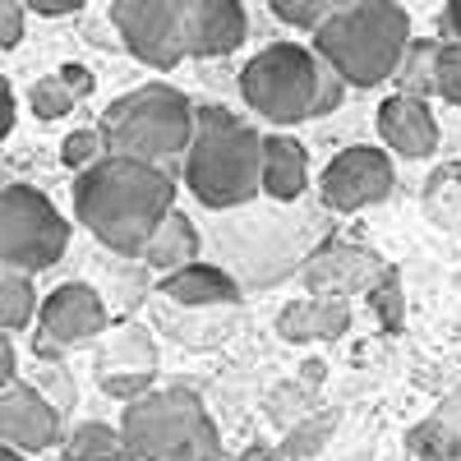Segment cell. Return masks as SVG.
<instances>
[{
  "label": "cell",
  "instance_id": "6da1fadb",
  "mask_svg": "<svg viewBox=\"0 0 461 461\" xmlns=\"http://www.w3.org/2000/svg\"><path fill=\"white\" fill-rule=\"evenodd\" d=\"M171 212H176V180L162 167L102 158L93 171L74 176V217L111 254L143 258V249L158 240Z\"/></svg>",
  "mask_w": 461,
  "mask_h": 461
},
{
  "label": "cell",
  "instance_id": "7a4b0ae2",
  "mask_svg": "<svg viewBox=\"0 0 461 461\" xmlns=\"http://www.w3.org/2000/svg\"><path fill=\"white\" fill-rule=\"evenodd\" d=\"M97 134L106 143V158H130L167 171V162H185L194 148L199 106L171 84H143L102 111Z\"/></svg>",
  "mask_w": 461,
  "mask_h": 461
},
{
  "label": "cell",
  "instance_id": "3957f363",
  "mask_svg": "<svg viewBox=\"0 0 461 461\" xmlns=\"http://www.w3.org/2000/svg\"><path fill=\"white\" fill-rule=\"evenodd\" d=\"M267 139L226 106H199V134L185 158V185L203 208H240L263 194Z\"/></svg>",
  "mask_w": 461,
  "mask_h": 461
},
{
  "label": "cell",
  "instance_id": "277c9868",
  "mask_svg": "<svg viewBox=\"0 0 461 461\" xmlns=\"http://www.w3.org/2000/svg\"><path fill=\"white\" fill-rule=\"evenodd\" d=\"M411 37V19L393 0H356L341 5L319 32H314V51L319 60H328L346 84L356 88H374L383 79H397V65L406 56Z\"/></svg>",
  "mask_w": 461,
  "mask_h": 461
},
{
  "label": "cell",
  "instance_id": "5b68a950",
  "mask_svg": "<svg viewBox=\"0 0 461 461\" xmlns=\"http://www.w3.org/2000/svg\"><path fill=\"white\" fill-rule=\"evenodd\" d=\"M121 438L130 461H230L199 393L158 388L125 406Z\"/></svg>",
  "mask_w": 461,
  "mask_h": 461
},
{
  "label": "cell",
  "instance_id": "8992f818",
  "mask_svg": "<svg viewBox=\"0 0 461 461\" xmlns=\"http://www.w3.org/2000/svg\"><path fill=\"white\" fill-rule=\"evenodd\" d=\"M319 84H323V60H319V51L300 47V42L263 47L240 69V93H245L249 111H258L267 125L314 121Z\"/></svg>",
  "mask_w": 461,
  "mask_h": 461
},
{
  "label": "cell",
  "instance_id": "52a82bcc",
  "mask_svg": "<svg viewBox=\"0 0 461 461\" xmlns=\"http://www.w3.org/2000/svg\"><path fill=\"white\" fill-rule=\"evenodd\" d=\"M69 245V221L60 208L32 185H5L0 194V258L14 273H47L65 258Z\"/></svg>",
  "mask_w": 461,
  "mask_h": 461
},
{
  "label": "cell",
  "instance_id": "ba28073f",
  "mask_svg": "<svg viewBox=\"0 0 461 461\" xmlns=\"http://www.w3.org/2000/svg\"><path fill=\"white\" fill-rule=\"evenodd\" d=\"M111 28L125 42V51L152 69H176L185 51V23L180 0H115Z\"/></svg>",
  "mask_w": 461,
  "mask_h": 461
},
{
  "label": "cell",
  "instance_id": "9c48e42d",
  "mask_svg": "<svg viewBox=\"0 0 461 461\" xmlns=\"http://www.w3.org/2000/svg\"><path fill=\"white\" fill-rule=\"evenodd\" d=\"M319 189H323V203L332 212H360V208L383 203L393 194V162L383 148H369V143L341 148L323 167Z\"/></svg>",
  "mask_w": 461,
  "mask_h": 461
},
{
  "label": "cell",
  "instance_id": "30bf717a",
  "mask_svg": "<svg viewBox=\"0 0 461 461\" xmlns=\"http://www.w3.org/2000/svg\"><path fill=\"white\" fill-rule=\"evenodd\" d=\"M106 332V304L88 282H65L42 300L37 314V341L42 351H74Z\"/></svg>",
  "mask_w": 461,
  "mask_h": 461
},
{
  "label": "cell",
  "instance_id": "8fae6325",
  "mask_svg": "<svg viewBox=\"0 0 461 461\" xmlns=\"http://www.w3.org/2000/svg\"><path fill=\"white\" fill-rule=\"evenodd\" d=\"M0 438L5 447L37 456L60 443V411L56 402L37 388V383H14V388H0Z\"/></svg>",
  "mask_w": 461,
  "mask_h": 461
},
{
  "label": "cell",
  "instance_id": "7c38bea8",
  "mask_svg": "<svg viewBox=\"0 0 461 461\" xmlns=\"http://www.w3.org/2000/svg\"><path fill=\"white\" fill-rule=\"evenodd\" d=\"M180 23H185V51L199 60L230 56L249 32V14L236 0H180Z\"/></svg>",
  "mask_w": 461,
  "mask_h": 461
},
{
  "label": "cell",
  "instance_id": "4fadbf2b",
  "mask_svg": "<svg viewBox=\"0 0 461 461\" xmlns=\"http://www.w3.org/2000/svg\"><path fill=\"white\" fill-rule=\"evenodd\" d=\"M378 134L393 152H402V158H429L438 148V121H434L429 102L402 97V93H393L378 106Z\"/></svg>",
  "mask_w": 461,
  "mask_h": 461
},
{
  "label": "cell",
  "instance_id": "5bb4252c",
  "mask_svg": "<svg viewBox=\"0 0 461 461\" xmlns=\"http://www.w3.org/2000/svg\"><path fill=\"white\" fill-rule=\"evenodd\" d=\"M351 328L346 295H300L277 314V332L286 341H337Z\"/></svg>",
  "mask_w": 461,
  "mask_h": 461
},
{
  "label": "cell",
  "instance_id": "9a60e30c",
  "mask_svg": "<svg viewBox=\"0 0 461 461\" xmlns=\"http://www.w3.org/2000/svg\"><path fill=\"white\" fill-rule=\"evenodd\" d=\"M310 185V152H304L300 139L291 134H267V152H263V194L291 203L304 194Z\"/></svg>",
  "mask_w": 461,
  "mask_h": 461
},
{
  "label": "cell",
  "instance_id": "2e32d148",
  "mask_svg": "<svg viewBox=\"0 0 461 461\" xmlns=\"http://www.w3.org/2000/svg\"><path fill=\"white\" fill-rule=\"evenodd\" d=\"M415 461H461V388L406 434Z\"/></svg>",
  "mask_w": 461,
  "mask_h": 461
},
{
  "label": "cell",
  "instance_id": "e0dca14e",
  "mask_svg": "<svg viewBox=\"0 0 461 461\" xmlns=\"http://www.w3.org/2000/svg\"><path fill=\"white\" fill-rule=\"evenodd\" d=\"M374 273V254L351 249V245H323L314 263L304 267V282L319 295H346V286H360Z\"/></svg>",
  "mask_w": 461,
  "mask_h": 461
},
{
  "label": "cell",
  "instance_id": "ac0fdd59",
  "mask_svg": "<svg viewBox=\"0 0 461 461\" xmlns=\"http://www.w3.org/2000/svg\"><path fill=\"white\" fill-rule=\"evenodd\" d=\"M162 295H171L176 304H236L240 286L212 263H189L180 273L162 277Z\"/></svg>",
  "mask_w": 461,
  "mask_h": 461
},
{
  "label": "cell",
  "instance_id": "d6986e66",
  "mask_svg": "<svg viewBox=\"0 0 461 461\" xmlns=\"http://www.w3.org/2000/svg\"><path fill=\"white\" fill-rule=\"evenodd\" d=\"M158 351H152V337L143 328H111L106 332V346L97 356V378L106 374H158Z\"/></svg>",
  "mask_w": 461,
  "mask_h": 461
},
{
  "label": "cell",
  "instance_id": "ffe728a7",
  "mask_svg": "<svg viewBox=\"0 0 461 461\" xmlns=\"http://www.w3.org/2000/svg\"><path fill=\"white\" fill-rule=\"evenodd\" d=\"M143 263L158 267V273H167V277L180 273V267H189V263H199V230H194V221H189L185 212H171L167 226L158 230V240L143 249Z\"/></svg>",
  "mask_w": 461,
  "mask_h": 461
},
{
  "label": "cell",
  "instance_id": "44dd1931",
  "mask_svg": "<svg viewBox=\"0 0 461 461\" xmlns=\"http://www.w3.org/2000/svg\"><path fill=\"white\" fill-rule=\"evenodd\" d=\"M397 93L402 97H420V102L438 97V42L415 37V42L406 47V56L397 65Z\"/></svg>",
  "mask_w": 461,
  "mask_h": 461
},
{
  "label": "cell",
  "instance_id": "7402d4cb",
  "mask_svg": "<svg viewBox=\"0 0 461 461\" xmlns=\"http://www.w3.org/2000/svg\"><path fill=\"white\" fill-rule=\"evenodd\" d=\"M65 461H130L121 429L102 425V420H84L65 434Z\"/></svg>",
  "mask_w": 461,
  "mask_h": 461
},
{
  "label": "cell",
  "instance_id": "603a6c76",
  "mask_svg": "<svg viewBox=\"0 0 461 461\" xmlns=\"http://www.w3.org/2000/svg\"><path fill=\"white\" fill-rule=\"evenodd\" d=\"M37 314H42V304H37L32 277L5 267V273H0V319H5V332H23Z\"/></svg>",
  "mask_w": 461,
  "mask_h": 461
},
{
  "label": "cell",
  "instance_id": "cb8c5ba5",
  "mask_svg": "<svg viewBox=\"0 0 461 461\" xmlns=\"http://www.w3.org/2000/svg\"><path fill=\"white\" fill-rule=\"evenodd\" d=\"M332 429H337V415H314V420H300V425L286 434V447H282V456H291V461H310L314 452H323V443L332 438Z\"/></svg>",
  "mask_w": 461,
  "mask_h": 461
},
{
  "label": "cell",
  "instance_id": "d4e9b609",
  "mask_svg": "<svg viewBox=\"0 0 461 461\" xmlns=\"http://www.w3.org/2000/svg\"><path fill=\"white\" fill-rule=\"evenodd\" d=\"M337 10H341L337 0H273V14H277L282 23L300 28V32H310V37H314Z\"/></svg>",
  "mask_w": 461,
  "mask_h": 461
},
{
  "label": "cell",
  "instance_id": "484cf974",
  "mask_svg": "<svg viewBox=\"0 0 461 461\" xmlns=\"http://www.w3.org/2000/svg\"><path fill=\"white\" fill-rule=\"evenodd\" d=\"M106 158V143H102V134L97 130H74V134H65V143H60V162L69 167V171H93L97 162Z\"/></svg>",
  "mask_w": 461,
  "mask_h": 461
},
{
  "label": "cell",
  "instance_id": "4316f807",
  "mask_svg": "<svg viewBox=\"0 0 461 461\" xmlns=\"http://www.w3.org/2000/svg\"><path fill=\"white\" fill-rule=\"evenodd\" d=\"M28 106H32L37 121H60L65 111H74V93L51 74V79H37V84L28 88Z\"/></svg>",
  "mask_w": 461,
  "mask_h": 461
},
{
  "label": "cell",
  "instance_id": "83f0119b",
  "mask_svg": "<svg viewBox=\"0 0 461 461\" xmlns=\"http://www.w3.org/2000/svg\"><path fill=\"white\" fill-rule=\"evenodd\" d=\"M438 97L461 106V42H438Z\"/></svg>",
  "mask_w": 461,
  "mask_h": 461
},
{
  "label": "cell",
  "instance_id": "f1b7e54d",
  "mask_svg": "<svg viewBox=\"0 0 461 461\" xmlns=\"http://www.w3.org/2000/svg\"><path fill=\"white\" fill-rule=\"evenodd\" d=\"M23 14H28L23 0H0V51H14V47H19Z\"/></svg>",
  "mask_w": 461,
  "mask_h": 461
},
{
  "label": "cell",
  "instance_id": "f546056e",
  "mask_svg": "<svg viewBox=\"0 0 461 461\" xmlns=\"http://www.w3.org/2000/svg\"><path fill=\"white\" fill-rule=\"evenodd\" d=\"M369 295H374V304H378L383 323H388V328H397V323H402V300H397V273H383V286H378V291H369Z\"/></svg>",
  "mask_w": 461,
  "mask_h": 461
},
{
  "label": "cell",
  "instance_id": "4dcf8cb0",
  "mask_svg": "<svg viewBox=\"0 0 461 461\" xmlns=\"http://www.w3.org/2000/svg\"><path fill=\"white\" fill-rule=\"evenodd\" d=\"M341 97H346V79L323 60V84H319V111H314V121H319V115H332L341 106Z\"/></svg>",
  "mask_w": 461,
  "mask_h": 461
},
{
  "label": "cell",
  "instance_id": "1f68e13d",
  "mask_svg": "<svg viewBox=\"0 0 461 461\" xmlns=\"http://www.w3.org/2000/svg\"><path fill=\"white\" fill-rule=\"evenodd\" d=\"M56 79L74 93V102L93 93V69H88V65H74V60H69V65H60V69H56Z\"/></svg>",
  "mask_w": 461,
  "mask_h": 461
},
{
  "label": "cell",
  "instance_id": "d6a6232c",
  "mask_svg": "<svg viewBox=\"0 0 461 461\" xmlns=\"http://www.w3.org/2000/svg\"><path fill=\"white\" fill-rule=\"evenodd\" d=\"M0 383L5 388H14L19 378V346H14V332H0Z\"/></svg>",
  "mask_w": 461,
  "mask_h": 461
},
{
  "label": "cell",
  "instance_id": "836d02e7",
  "mask_svg": "<svg viewBox=\"0 0 461 461\" xmlns=\"http://www.w3.org/2000/svg\"><path fill=\"white\" fill-rule=\"evenodd\" d=\"M28 10L47 14V19H60V14H74V10H79V0H28Z\"/></svg>",
  "mask_w": 461,
  "mask_h": 461
},
{
  "label": "cell",
  "instance_id": "e575fe53",
  "mask_svg": "<svg viewBox=\"0 0 461 461\" xmlns=\"http://www.w3.org/2000/svg\"><path fill=\"white\" fill-rule=\"evenodd\" d=\"M230 461H282V452H273V447H263V443H249L240 456H230Z\"/></svg>",
  "mask_w": 461,
  "mask_h": 461
},
{
  "label": "cell",
  "instance_id": "d590c367",
  "mask_svg": "<svg viewBox=\"0 0 461 461\" xmlns=\"http://www.w3.org/2000/svg\"><path fill=\"white\" fill-rule=\"evenodd\" d=\"M443 28L452 32V42H461V0H452V5L443 10Z\"/></svg>",
  "mask_w": 461,
  "mask_h": 461
},
{
  "label": "cell",
  "instance_id": "8d00e7d4",
  "mask_svg": "<svg viewBox=\"0 0 461 461\" xmlns=\"http://www.w3.org/2000/svg\"><path fill=\"white\" fill-rule=\"evenodd\" d=\"M0 461H37V456H23V452H14V447H5V452H0Z\"/></svg>",
  "mask_w": 461,
  "mask_h": 461
}]
</instances>
